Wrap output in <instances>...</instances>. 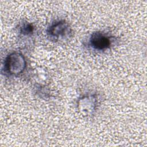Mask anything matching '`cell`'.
Returning a JSON list of instances; mask_svg holds the SVG:
<instances>
[{
    "label": "cell",
    "instance_id": "1",
    "mask_svg": "<svg viewBox=\"0 0 147 147\" xmlns=\"http://www.w3.org/2000/svg\"><path fill=\"white\" fill-rule=\"evenodd\" d=\"M26 66V62L24 56L19 52L10 53L5 58L3 69L6 74L10 76H16L21 74Z\"/></svg>",
    "mask_w": 147,
    "mask_h": 147
},
{
    "label": "cell",
    "instance_id": "2",
    "mask_svg": "<svg viewBox=\"0 0 147 147\" xmlns=\"http://www.w3.org/2000/svg\"><path fill=\"white\" fill-rule=\"evenodd\" d=\"M111 44V37L100 32H94L89 39V45L97 51H105L110 48Z\"/></svg>",
    "mask_w": 147,
    "mask_h": 147
},
{
    "label": "cell",
    "instance_id": "3",
    "mask_svg": "<svg viewBox=\"0 0 147 147\" xmlns=\"http://www.w3.org/2000/svg\"><path fill=\"white\" fill-rule=\"evenodd\" d=\"M71 33V29L69 24L64 20L56 21L47 29L48 35L55 39L68 37Z\"/></svg>",
    "mask_w": 147,
    "mask_h": 147
},
{
    "label": "cell",
    "instance_id": "4",
    "mask_svg": "<svg viewBox=\"0 0 147 147\" xmlns=\"http://www.w3.org/2000/svg\"><path fill=\"white\" fill-rule=\"evenodd\" d=\"M97 100L95 96L91 95H84L79 99L78 107L86 115H91L96 110Z\"/></svg>",
    "mask_w": 147,
    "mask_h": 147
},
{
    "label": "cell",
    "instance_id": "5",
    "mask_svg": "<svg viewBox=\"0 0 147 147\" xmlns=\"http://www.w3.org/2000/svg\"><path fill=\"white\" fill-rule=\"evenodd\" d=\"M20 33L23 36H30L34 31V27L32 24L27 22L21 24L19 28Z\"/></svg>",
    "mask_w": 147,
    "mask_h": 147
}]
</instances>
